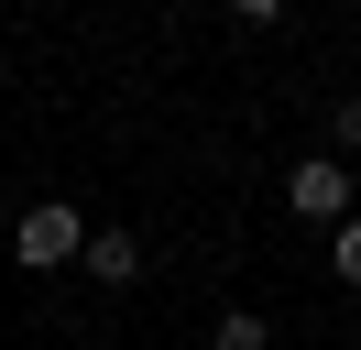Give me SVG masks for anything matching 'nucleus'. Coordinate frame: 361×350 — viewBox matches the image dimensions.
Listing matches in <instances>:
<instances>
[{"mask_svg": "<svg viewBox=\"0 0 361 350\" xmlns=\"http://www.w3.org/2000/svg\"><path fill=\"white\" fill-rule=\"evenodd\" d=\"M11 252H23L33 274H55V262H77V252H88V219L44 197V208H23V230H11Z\"/></svg>", "mask_w": 361, "mask_h": 350, "instance_id": "nucleus-1", "label": "nucleus"}, {"mask_svg": "<svg viewBox=\"0 0 361 350\" xmlns=\"http://www.w3.org/2000/svg\"><path fill=\"white\" fill-rule=\"evenodd\" d=\"M285 208H295V219H329V230H339V219H350V164H339V153H307V164L285 175Z\"/></svg>", "mask_w": 361, "mask_h": 350, "instance_id": "nucleus-2", "label": "nucleus"}, {"mask_svg": "<svg viewBox=\"0 0 361 350\" xmlns=\"http://www.w3.org/2000/svg\"><path fill=\"white\" fill-rule=\"evenodd\" d=\"M77 262H88L99 284H132V274H142V241H132V230H88V252H77Z\"/></svg>", "mask_w": 361, "mask_h": 350, "instance_id": "nucleus-3", "label": "nucleus"}, {"mask_svg": "<svg viewBox=\"0 0 361 350\" xmlns=\"http://www.w3.org/2000/svg\"><path fill=\"white\" fill-rule=\"evenodd\" d=\"M263 339H274V328L252 318V306H230V318H219V350H263Z\"/></svg>", "mask_w": 361, "mask_h": 350, "instance_id": "nucleus-4", "label": "nucleus"}, {"mask_svg": "<svg viewBox=\"0 0 361 350\" xmlns=\"http://www.w3.org/2000/svg\"><path fill=\"white\" fill-rule=\"evenodd\" d=\"M329 274H339V284H361V219H339V241H329Z\"/></svg>", "mask_w": 361, "mask_h": 350, "instance_id": "nucleus-5", "label": "nucleus"}, {"mask_svg": "<svg viewBox=\"0 0 361 350\" xmlns=\"http://www.w3.org/2000/svg\"><path fill=\"white\" fill-rule=\"evenodd\" d=\"M329 143H339V153H361V99H339V109H329Z\"/></svg>", "mask_w": 361, "mask_h": 350, "instance_id": "nucleus-6", "label": "nucleus"}]
</instances>
